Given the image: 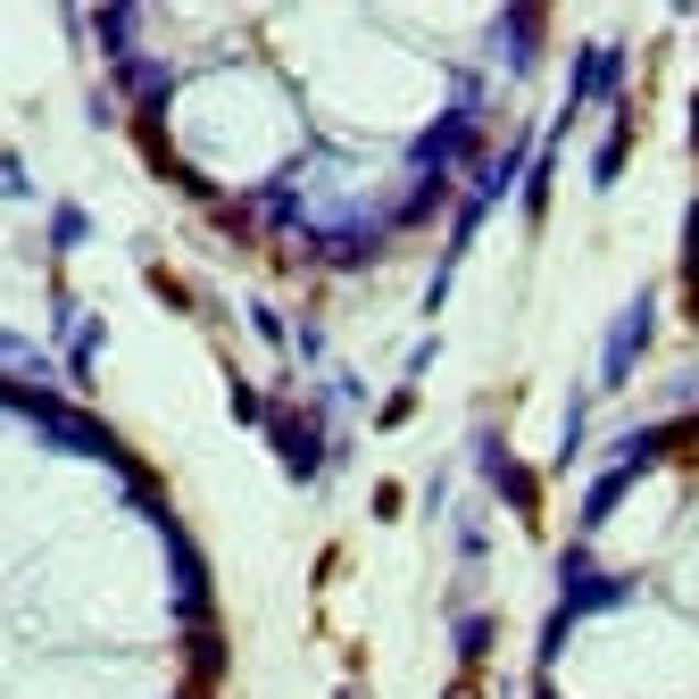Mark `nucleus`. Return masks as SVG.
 Segmentation results:
<instances>
[{"instance_id":"obj_2","label":"nucleus","mask_w":699,"mask_h":699,"mask_svg":"<svg viewBox=\"0 0 699 699\" xmlns=\"http://www.w3.org/2000/svg\"><path fill=\"white\" fill-rule=\"evenodd\" d=\"M682 292H691V308H699V208H691V266H682Z\"/></svg>"},{"instance_id":"obj_1","label":"nucleus","mask_w":699,"mask_h":699,"mask_svg":"<svg viewBox=\"0 0 699 699\" xmlns=\"http://www.w3.org/2000/svg\"><path fill=\"white\" fill-rule=\"evenodd\" d=\"M509 500H516V509H525V516H542V483H533L525 467H509Z\"/></svg>"},{"instance_id":"obj_3","label":"nucleus","mask_w":699,"mask_h":699,"mask_svg":"<svg viewBox=\"0 0 699 699\" xmlns=\"http://www.w3.org/2000/svg\"><path fill=\"white\" fill-rule=\"evenodd\" d=\"M691 151H699V100H691Z\"/></svg>"}]
</instances>
